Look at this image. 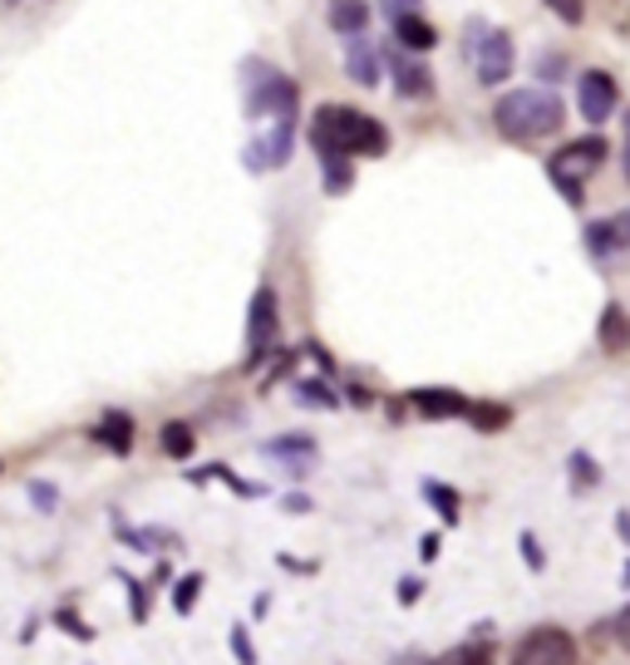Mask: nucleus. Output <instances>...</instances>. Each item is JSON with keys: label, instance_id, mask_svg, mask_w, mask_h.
Segmentation results:
<instances>
[{"label": "nucleus", "instance_id": "obj_1", "mask_svg": "<svg viewBox=\"0 0 630 665\" xmlns=\"http://www.w3.org/2000/svg\"><path fill=\"white\" fill-rule=\"evenodd\" d=\"M310 139H316V153H321V158H355V153H385L389 149L385 124H374L370 114L345 108V104H325L321 114H316Z\"/></svg>", "mask_w": 630, "mask_h": 665}, {"label": "nucleus", "instance_id": "obj_2", "mask_svg": "<svg viewBox=\"0 0 630 665\" xmlns=\"http://www.w3.org/2000/svg\"><path fill=\"white\" fill-rule=\"evenodd\" d=\"M562 99L547 94V89H517V94H502L498 108H492V129L502 133V139H547V133L562 129Z\"/></svg>", "mask_w": 630, "mask_h": 665}, {"label": "nucleus", "instance_id": "obj_3", "mask_svg": "<svg viewBox=\"0 0 630 665\" xmlns=\"http://www.w3.org/2000/svg\"><path fill=\"white\" fill-rule=\"evenodd\" d=\"M507 665H577V641L562 626H537L513 645Z\"/></svg>", "mask_w": 630, "mask_h": 665}, {"label": "nucleus", "instance_id": "obj_4", "mask_svg": "<svg viewBox=\"0 0 630 665\" xmlns=\"http://www.w3.org/2000/svg\"><path fill=\"white\" fill-rule=\"evenodd\" d=\"M277 291L271 286H257V296H252V321H246V355H252V366L257 360H267L271 341H277Z\"/></svg>", "mask_w": 630, "mask_h": 665}, {"label": "nucleus", "instance_id": "obj_5", "mask_svg": "<svg viewBox=\"0 0 630 665\" xmlns=\"http://www.w3.org/2000/svg\"><path fill=\"white\" fill-rule=\"evenodd\" d=\"M291 149H296V118H281L271 133H261L257 143H246V168H252V172L286 168Z\"/></svg>", "mask_w": 630, "mask_h": 665}, {"label": "nucleus", "instance_id": "obj_6", "mask_svg": "<svg viewBox=\"0 0 630 665\" xmlns=\"http://www.w3.org/2000/svg\"><path fill=\"white\" fill-rule=\"evenodd\" d=\"M616 104H620V89H616V79H610L606 69H591V75H581L577 108L591 118V124H606V118L616 114Z\"/></svg>", "mask_w": 630, "mask_h": 665}, {"label": "nucleus", "instance_id": "obj_7", "mask_svg": "<svg viewBox=\"0 0 630 665\" xmlns=\"http://www.w3.org/2000/svg\"><path fill=\"white\" fill-rule=\"evenodd\" d=\"M409 405H414L419 419H463V414H473L468 395H459V389H449V385H419V389H409Z\"/></svg>", "mask_w": 630, "mask_h": 665}, {"label": "nucleus", "instance_id": "obj_8", "mask_svg": "<svg viewBox=\"0 0 630 665\" xmlns=\"http://www.w3.org/2000/svg\"><path fill=\"white\" fill-rule=\"evenodd\" d=\"M513 60H517L513 35H502V30L483 35V44H478V79H483L488 89L502 85V79L513 75Z\"/></svg>", "mask_w": 630, "mask_h": 665}, {"label": "nucleus", "instance_id": "obj_9", "mask_svg": "<svg viewBox=\"0 0 630 665\" xmlns=\"http://www.w3.org/2000/svg\"><path fill=\"white\" fill-rule=\"evenodd\" d=\"M267 453H271V459H281V463H286V473H291V478H306V473L316 469V439H310V434H291V439H271V444H267Z\"/></svg>", "mask_w": 630, "mask_h": 665}, {"label": "nucleus", "instance_id": "obj_10", "mask_svg": "<svg viewBox=\"0 0 630 665\" xmlns=\"http://www.w3.org/2000/svg\"><path fill=\"white\" fill-rule=\"evenodd\" d=\"M350 79L364 89L380 85V69H385V60H380V50H374V40H364V35H350Z\"/></svg>", "mask_w": 630, "mask_h": 665}, {"label": "nucleus", "instance_id": "obj_11", "mask_svg": "<svg viewBox=\"0 0 630 665\" xmlns=\"http://www.w3.org/2000/svg\"><path fill=\"white\" fill-rule=\"evenodd\" d=\"M94 439L104 444L108 453H129L133 449V419L124 414V409H108V414L94 424Z\"/></svg>", "mask_w": 630, "mask_h": 665}, {"label": "nucleus", "instance_id": "obj_12", "mask_svg": "<svg viewBox=\"0 0 630 665\" xmlns=\"http://www.w3.org/2000/svg\"><path fill=\"white\" fill-rule=\"evenodd\" d=\"M325 21L340 35H364V25H370V0H331Z\"/></svg>", "mask_w": 630, "mask_h": 665}, {"label": "nucleus", "instance_id": "obj_13", "mask_svg": "<svg viewBox=\"0 0 630 665\" xmlns=\"http://www.w3.org/2000/svg\"><path fill=\"white\" fill-rule=\"evenodd\" d=\"M395 35H399V44H404V50H419V54L438 44V30L424 21V15H399V21H395Z\"/></svg>", "mask_w": 630, "mask_h": 665}, {"label": "nucleus", "instance_id": "obj_14", "mask_svg": "<svg viewBox=\"0 0 630 665\" xmlns=\"http://www.w3.org/2000/svg\"><path fill=\"white\" fill-rule=\"evenodd\" d=\"M596 341L606 345L610 355H620L630 345V316L620 311V306H606V311H601V331H596Z\"/></svg>", "mask_w": 630, "mask_h": 665}, {"label": "nucleus", "instance_id": "obj_15", "mask_svg": "<svg viewBox=\"0 0 630 665\" xmlns=\"http://www.w3.org/2000/svg\"><path fill=\"white\" fill-rule=\"evenodd\" d=\"M395 79H399V94H404V99H428V94H434V75H428L424 65L395 60Z\"/></svg>", "mask_w": 630, "mask_h": 665}, {"label": "nucleus", "instance_id": "obj_16", "mask_svg": "<svg viewBox=\"0 0 630 665\" xmlns=\"http://www.w3.org/2000/svg\"><path fill=\"white\" fill-rule=\"evenodd\" d=\"M424 498H428V508H434L443 523H459V508H463L459 488H449V483H424Z\"/></svg>", "mask_w": 630, "mask_h": 665}, {"label": "nucleus", "instance_id": "obj_17", "mask_svg": "<svg viewBox=\"0 0 630 665\" xmlns=\"http://www.w3.org/2000/svg\"><path fill=\"white\" fill-rule=\"evenodd\" d=\"M587 247H591V257H606V252H620V232H616V222H591V227H587Z\"/></svg>", "mask_w": 630, "mask_h": 665}, {"label": "nucleus", "instance_id": "obj_18", "mask_svg": "<svg viewBox=\"0 0 630 665\" xmlns=\"http://www.w3.org/2000/svg\"><path fill=\"white\" fill-rule=\"evenodd\" d=\"M606 153H610L606 139H577V143H566V149L556 153V158H562V163H571V158H577V163H601Z\"/></svg>", "mask_w": 630, "mask_h": 665}, {"label": "nucleus", "instance_id": "obj_19", "mask_svg": "<svg viewBox=\"0 0 630 665\" xmlns=\"http://www.w3.org/2000/svg\"><path fill=\"white\" fill-rule=\"evenodd\" d=\"M197 591H203V572H188V577L172 587V612L178 616H188L197 606Z\"/></svg>", "mask_w": 630, "mask_h": 665}, {"label": "nucleus", "instance_id": "obj_20", "mask_svg": "<svg viewBox=\"0 0 630 665\" xmlns=\"http://www.w3.org/2000/svg\"><path fill=\"white\" fill-rule=\"evenodd\" d=\"M193 430H188V424H163V449L172 453V459H188V453H193Z\"/></svg>", "mask_w": 630, "mask_h": 665}, {"label": "nucleus", "instance_id": "obj_21", "mask_svg": "<svg viewBox=\"0 0 630 665\" xmlns=\"http://www.w3.org/2000/svg\"><path fill=\"white\" fill-rule=\"evenodd\" d=\"M300 399H306V405H316V409H335L340 405V395H331V385H321V380H300Z\"/></svg>", "mask_w": 630, "mask_h": 665}, {"label": "nucleus", "instance_id": "obj_22", "mask_svg": "<svg viewBox=\"0 0 630 665\" xmlns=\"http://www.w3.org/2000/svg\"><path fill=\"white\" fill-rule=\"evenodd\" d=\"M321 163H325V188H331V193H345V188L355 183L350 158H321Z\"/></svg>", "mask_w": 630, "mask_h": 665}, {"label": "nucleus", "instance_id": "obj_23", "mask_svg": "<svg viewBox=\"0 0 630 665\" xmlns=\"http://www.w3.org/2000/svg\"><path fill=\"white\" fill-rule=\"evenodd\" d=\"M547 172H552V183L562 188L566 203L577 207V203H581V178H571V172H566V163H556V158H552V168H547Z\"/></svg>", "mask_w": 630, "mask_h": 665}, {"label": "nucleus", "instance_id": "obj_24", "mask_svg": "<svg viewBox=\"0 0 630 665\" xmlns=\"http://www.w3.org/2000/svg\"><path fill=\"white\" fill-rule=\"evenodd\" d=\"M232 655H236V665H257V645H252V631L246 626H232Z\"/></svg>", "mask_w": 630, "mask_h": 665}, {"label": "nucleus", "instance_id": "obj_25", "mask_svg": "<svg viewBox=\"0 0 630 665\" xmlns=\"http://www.w3.org/2000/svg\"><path fill=\"white\" fill-rule=\"evenodd\" d=\"M606 631L616 636V645H620V651L630 655V601H626V606H620L616 616H610V626H606Z\"/></svg>", "mask_w": 630, "mask_h": 665}, {"label": "nucleus", "instance_id": "obj_26", "mask_svg": "<svg viewBox=\"0 0 630 665\" xmlns=\"http://www.w3.org/2000/svg\"><path fill=\"white\" fill-rule=\"evenodd\" d=\"M517 548H523V562H527V567H532V572H542V567H547V552H542V542H537L532 533H523V537H517Z\"/></svg>", "mask_w": 630, "mask_h": 665}, {"label": "nucleus", "instance_id": "obj_27", "mask_svg": "<svg viewBox=\"0 0 630 665\" xmlns=\"http://www.w3.org/2000/svg\"><path fill=\"white\" fill-rule=\"evenodd\" d=\"M547 5H552V15L556 21H566V25H581V15H587L581 0H547Z\"/></svg>", "mask_w": 630, "mask_h": 665}, {"label": "nucleus", "instance_id": "obj_28", "mask_svg": "<svg viewBox=\"0 0 630 665\" xmlns=\"http://www.w3.org/2000/svg\"><path fill=\"white\" fill-rule=\"evenodd\" d=\"M395 665H453L449 655H424V651H399Z\"/></svg>", "mask_w": 630, "mask_h": 665}, {"label": "nucleus", "instance_id": "obj_29", "mask_svg": "<svg viewBox=\"0 0 630 665\" xmlns=\"http://www.w3.org/2000/svg\"><path fill=\"white\" fill-rule=\"evenodd\" d=\"M54 622L65 626V631H69V636H75V641H94V631H89V626H85V622H79V616H75V612H60V616H54Z\"/></svg>", "mask_w": 630, "mask_h": 665}, {"label": "nucleus", "instance_id": "obj_30", "mask_svg": "<svg viewBox=\"0 0 630 665\" xmlns=\"http://www.w3.org/2000/svg\"><path fill=\"white\" fill-rule=\"evenodd\" d=\"M419 597H424V581H414V577H399V606H414Z\"/></svg>", "mask_w": 630, "mask_h": 665}, {"label": "nucleus", "instance_id": "obj_31", "mask_svg": "<svg viewBox=\"0 0 630 665\" xmlns=\"http://www.w3.org/2000/svg\"><path fill=\"white\" fill-rule=\"evenodd\" d=\"M30 498H35V503H40V508H44V513H50V508H54V503H60V494H54L50 483H30Z\"/></svg>", "mask_w": 630, "mask_h": 665}, {"label": "nucleus", "instance_id": "obj_32", "mask_svg": "<svg viewBox=\"0 0 630 665\" xmlns=\"http://www.w3.org/2000/svg\"><path fill=\"white\" fill-rule=\"evenodd\" d=\"M571 469H577V478L587 483V488H591V483H596V463H591L587 453H571Z\"/></svg>", "mask_w": 630, "mask_h": 665}, {"label": "nucleus", "instance_id": "obj_33", "mask_svg": "<svg viewBox=\"0 0 630 665\" xmlns=\"http://www.w3.org/2000/svg\"><path fill=\"white\" fill-rule=\"evenodd\" d=\"M502 409H473V424H483V430H492V424H502Z\"/></svg>", "mask_w": 630, "mask_h": 665}, {"label": "nucleus", "instance_id": "obj_34", "mask_svg": "<svg viewBox=\"0 0 630 665\" xmlns=\"http://www.w3.org/2000/svg\"><path fill=\"white\" fill-rule=\"evenodd\" d=\"M419 548H424V562H434V558H438V533H428L424 542H419Z\"/></svg>", "mask_w": 630, "mask_h": 665}, {"label": "nucleus", "instance_id": "obj_35", "mask_svg": "<svg viewBox=\"0 0 630 665\" xmlns=\"http://www.w3.org/2000/svg\"><path fill=\"white\" fill-rule=\"evenodd\" d=\"M616 232H620V247H630V213L616 217Z\"/></svg>", "mask_w": 630, "mask_h": 665}, {"label": "nucleus", "instance_id": "obj_36", "mask_svg": "<svg viewBox=\"0 0 630 665\" xmlns=\"http://www.w3.org/2000/svg\"><path fill=\"white\" fill-rule=\"evenodd\" d=\"M626 178H630V114H626Z\"/></svg>", "mask_w": 630, "mask_h": 665}, {"label": "nucleus", "instance_id": "obj_37", "mask_svg": "<svg viewBox=\"0 0 630 665\" xmlns=\"http://www.w3.org/2000/svg\"><path fill=\"white\" fill-rule=\"evenodd\" d=\"M385 5H409V0H385Z\"/></svg>", "mask_w": 630, "mask_h": 665}, {"label": "nucleus", "instance_id": "obj_38", "mask_svg": "<svg viewBox=\"0 0 630 665\" xmlns=\"http://www.w3.org/2000/svg\"><path fill=\"white\" fill-rule=\"evenodd\" d=\"M626 581H630V572H626Z\"/></svg>", "mask_w": 630, "mask_h": 665}]
</instances>
